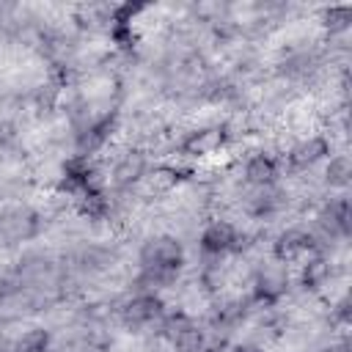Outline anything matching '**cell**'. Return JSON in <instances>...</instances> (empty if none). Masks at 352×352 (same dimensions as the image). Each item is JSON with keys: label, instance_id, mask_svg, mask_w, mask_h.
<instances>
[{"label": "cell", "instance_id": "13", "mask_svg": "<svg viewBox=\"0 0 352 352\" xmlns=\"http://www.w3.org/2000/svg\"><path fill=\"white\" fill-rule=\"evenodd\" d=\"M349 22H352V6H333V8L324 14V25L330 28V33L346 30Z\"/></svg>", "mask_w": 352, "mask_h": 352}, {"label": "cell", "instance_id": "17", "mask_svg": "<svg viewBox=\"0 0 352 352\" xmlns=\"http://www.w3.org/2000/svg\"><path fill=\"white\" fill-rule=\"evenodd\" d=\"M8 140H11V126H8V124H3V121H0V146H6V143H8Z\"/></svg>", "mask_w": 352, "mask_h": 352}, {"label": "cell", "instance_id": "10", "mask_svg": "<svg viewBox=\"0 0 352 352\" xmlns=\"http://www.w3.org/2000/svg\"><path fill=\"white\" fill-rule=\"evenodd\" d=\"M245 176H248V182L256 184V187H270V184L275 182V176H278V165H275L272 157H267V154H256V157L248 162Z\"/></svg>", "mask_w": 352, "mask_h": 352}, {"label": "cell", "instance_id": "16", "mask_svg": "<svg viewBox=\"0 0 352 352\" xmlns=\"http://www.w3.org/2000/svg\"><path fill=\"white\" fill-rule=\"evenodd\" d=\"M209 352H261L256 346H242V344H223V346H214Z\"/></svg>", "mask_w": 352, "mask_h": 352}, {"label": "cell", "instance_id": "8", "mask_svg": "<svg viewBox=\"0 0 352 352\" xmlns=\"http://www.w3.org/2000/svg\"><path fill=\"white\" fill-rule=\"evenodd\" d=\"M319 226L330 234V236H346L349 234V204L341 198V201H333L322 217H319Z\"/></svg>", "mask_w": 352, "mask_h": 352}, {"label": "cell", "instance_id": "15", "mask_svg": "<svg viewBox=\"0 0 352 352\" xmlns=\"http://www.w3.org/2000/svg\"><path fill=\"white\" fill-rule=\"evenodd\" d=\"M283 286H286V280H283L280 275H275V272H264V275L258 278V292H261L264 297H278V294L283 292Z\"/></svg>", "mask_w": 352, "mask_h": 352}, {"label": "cell", "instance_id": "5", "mask_svg": "<svg viewBox=\"0 0 352 352\" xmlns=\"http://www.w3.org/2000/svg\"><path fill=\"white\" fill-rule=\"evenodd\" d=\"M239 242V234L234 231L231 223H212L204 234H201V248L212 256H220V253H228L234 250Z\"/></svg>", "mask_w": 352, "mask_h": 352}, {"label": "cell", "instance_id": "7", "mask_svg": "<svg viewBox=\"0 0 352 352\" xmlns=\"http://www.w3.org/2000/svg\"><path fill=\"white\" fill-rule=\"evenodd\" d=\"M311 248H314L311 234H305V231H286V234H280V239L275 242V256H278L280 261H294V258L305 256Z\"/></svg>", "mask_w": 352, "mask_h": 352}, {"label": "cell", "instance_id": "12", "mask_svg": "<svg viewBox=\"0 0 352 352\" xmlns=\"http://www.w3.org/2000/svg\"><path fill=\"white\" fill-rule=\"evenodd\" d=\"M349 176H352V165L346 157H333L330 165H327V182L336 184V187H346L349 184Z\"/></svg>", "mask_w": 352, "mask_h": 352}, {"label": "cell", "instance_id": "3", "mask_svg": "<svg viewBox=\"0 0 352 352\" xmlns=\"http://www.w3.org/2000/svg\"><path fill=\"white\" fill-rule=\"evenodd\" d=\"M160 316H162V302H160V297H154V294H138V297H132V300L121 308V322H124L126 327H132V330L146 327V324H151V322L160 319Z\"/></svg>", "mask_w": 352, "mask_h": 352}, {"label": "cell", "instance_id": "18", "mask_svg": "<svg viewBox=\"0 0 352 352\" xmlns=\"http://www.w3.org/2000/svg\"><path fill=\"white\" fill-rule=\"evenodd\" d=\"M82 352H107V346H102V344H94V341H88V344L82 346Z\"/></svg>", "mask_w": 352, "mask_h": 352}, {"label": "cell", "instance_id": "4", "mask_svg": "<svg viewBox=\"0 0 352 352\" xmlns=\"http://www.w3.org/2000/svg\"><path fill=\"white\" fill-rule=\"evenodd\" d=\"M38 231V217L30 209H8L0 214V236L6 242H22Z\"/></svg>", "mask_w": 352, "mask_h": 352}, {"label": "cell", "instance_id": "14", "mask_svg": "<svg viewBox=\"0 0 352 352\" xmlns=\"http://www.w3.org/2000/svg\"><path fill=\"white\" fill-rule=\"evenodd\" d=\"M47 341L50 338L44 330H30L14 344V352H47Z\"/></svg>", "mask_w": 352, "mask_h": 352}, {"label": "cell", "instance_id": "11", "mask_svg": "<svg viewBox=\"0 0 352 352\" xmlns=\"http://www.w3.org/2000/svg\"><path fill=\"white\" fill-rule=\"evenodd\" d=\"M143 170H146L143 157H140V154H126V157L118 160V165H116V170H113V182H116L118 187L132 184V182H138V179L143 176Z\"/></svg>", "mask_w": 352, "mask_h": 352}, {"label": "cell", "instance_id": "1", "mask_svg": "<svg viewBox=\"0 0 352 352\" xmlns=\"http://www.w3.org/2000/svg\"><path fill=\"white\" fill-rule=\"evenodd\" d=\"M182 267V245L173 236H157L140 250V280L148 286H168Z\"/></svg>", "mask_w": 352, "mask_h": 352}, {"label": "cell", "instance_id": "6", "mask_svg": "<svg viewBox=\"0 0 352 352\" xmlns=\"http://www.w3.org/2000/svg\"><path fill=\"white\" fill-rule=\"evenodd\" d=\"M226 143V132L220 126H206L198 132H190L187 140L182 143V151L190 157H201V154H212Z\"/></svg>", "mask_w": 352, "mask_h": 352}, {"label": "cell", "instance_id": "2", "mask_svg": "<svg viewBox=\"0 0 352 352\" xmlns=\"http://www.w3.org/2000/svg\"><path fill=\"white\" fill-rule=\"evenodd\" d=\"M162 336L170 341V346L176 352H201L204 349V333L198 330V324L184 316V314H173L162 319Z\"/></svg>", "mask_w": 352, "mask_h": 352}, {"label": "cell", "instance_id": "9", "mask_svg": "<svg viewBox=\"0 0 352 352\" xmlns=\"http://www.w3.org/2000/svg\"><path fill=\"white\" fill-rule=\"evenodd\" d=\"M322 157H327V140L324 138H308L305 143L294 146L289 154V162L294 168H311L314 162H319Z\"/></svg>", "mask_w": 352, "mask_h": 352}]
</instances>
